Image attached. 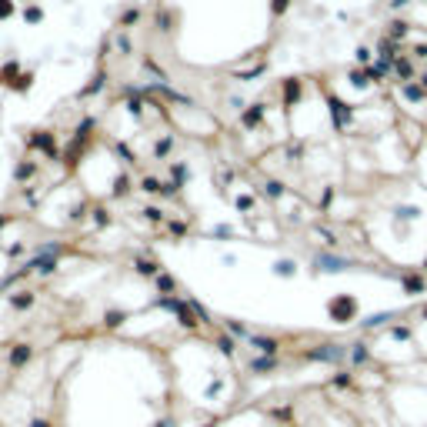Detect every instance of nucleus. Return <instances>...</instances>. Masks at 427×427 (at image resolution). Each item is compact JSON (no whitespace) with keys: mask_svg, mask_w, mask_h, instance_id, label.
<instances>
[{"mask_svg":"<svg viewBox=\"0 0 427 427\" xmlns=\"http://www.w3.org/2000/svg\"><path fill=\"white\" fill-rule=\"evenodd\" d=\"M284 7H287V0H277V4H274V10H277V14H281Z\"/></svg>","mask_w":427,"mask_h":427,"instance_id":"nucleus-6","label":"nucleus"},{"mask_svg":"<svg viewBox=\"0 0 427 427\" xmlns=\"http://www.w3.org/2000/svg\"><path fill=\"white\" fill-rule=\"evenodd\" d=\"M0 224H4V217H0Z\"/></svg>","mask_w":427,"mask_h":427,"instance_id":"nucleus-7","label":"nucleus"},{"mask_svg":"<svg viewBox=\"0 0 427 427\" xmlns=\"http://www.w3.org/2000/svg\"><path fill=\"white\" fill-rule=\"evenodd\" d=\"M351 314H354V300H351V297L334 300V317H351Z\"/></svg>","mask_w":427,"mask_h":427,"instance_id":"nucleus-2","label":"nucleus"},{"mask_svg":"<svg viewBox=\"0 0 427 427\" xmlns=\"http://www.w3.org/2000/svg\"><path fill=\"white\" fill-rule=\"evenodd\" d=\"M14 14V4L10 0H0V17H10Z\"/></svg>","mask_w":427,"mask_h":427,"instance_id":"nucleus-4","label":"nucleus"},{"mask_svg":"<svg viewBox=\"0 0 427 427\" xmlns=\"http://www.w3.org/2000/svg\"><path fill=\"white\" fill-rule=\"evenodd\" d=\"M27 361H30V347H27V344H17L14 351H10V364H14V367H24Z\"/></svg>","mask_w":427,"mask_h":427,"instance_id":"nucleus-1","label":"nucleus"},{"mask_svg":"<svg viewBox=\"0 0 427 427\" xmlns=\"http://www.w3.org/2000/svg\"><path fill=\"white\" fill-rule=\"evenodd\" d=\"M30 304H33V297H30V294H20V297H14V307H17V310H27Z\"/></svg>","mask_w":427,"mask_h":427,"instance_id":"nucleus-3","label":"nucleus"},{"mask_svg":"<svg viewBox=\"0 0 427 427\" xmlns=\"http://www.w3.org/2000/svg\"><path fill=\"white\" fill-rule=\"evenodd\" d=\"M30 170H33L30 164H24V167H17V177H20V180H24V177H30Z\"/></svg>","mask_w":427,"mask_h":427,"instance_id":"nucleus-5","label":"nucleus"}]
</instances>
